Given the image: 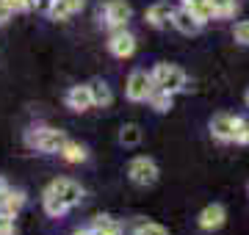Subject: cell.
<instances>
[{"mask_svg": "<svg viewBox=\"0 0 249 235\" xmlns=\"http://www.w3.org/2000/svg\"><path fill=\"white\" fill-rule=\"evenodd\" d=\"M150 72H152L155 89H163V91H169V94H180V91L188 89V75H186V69H180L178 64L160 61L152 67Z\"/></svg>", "mask_w": 249, "mask_h": 235, "instance_id": "6da1fadb", "label": "cell"}, {"mask_svg": "<svg viewBox=\"0 0 249 235\" xmlns=\"http://www.w3.org/2000/svg\"><path fill=\"white\" fill-rule=\"evenodd\" d=\"M67 141V133L58 130V127H50V125H42V127H31L25 133V144L36 152H45V155H53L58 152Z\"/></svg>", "mask_w": 249, "mask_h": 235, "instance_id": "7a4b0ae2", "label": "cell"}, {"mask_svg": "<svg viewBox=\"0 0 249 235\" xmlns=\"http://www.w3.org/2000/svg\"><path fill=\"white\" fill-rule=\"evenodd\" d=\"M158 177H160V169L150 155H136L133 161L127 163V180L133 183V185H139V188L155 185Z\"/></svg>", "mask_w": 249, "mask_h": 235, "instance_id": "3957f363", "label": "cell"}, {"mask_svg": "<svg viewBox=\"0 0 249 235\" xmlns=\"http://www.w3.org/2000/svg\"><path fill=\"white\" fill-rule=\"evenodd\" d=\"M42 197H55L61 199L67 208H75V205H80V199H83V185L75 180H70V177H55L50 185H47L45 191H42Z\"/></svg>", "mask_w": 249, "mask_h": 235, "instance_id": "277c9868", "label": "cell"}, {"mask_svg": "<svg viewBox=\"0 0 249 235\" xmlns=\"http://www.w3.org/2000/svg\"><path fill=\"white\" fill-rule=\"evenodd\" d=\"M152 89H155L152 72H147V69H133L127 75V81H124V97L130 102H147Z\"/></svg>", "mask_w": 249, "mask_h": 235, "instance_id": "5b68a950", "label": "cell"}, {"mask_svg": "<svg viewBox=\"0 0 249 235\" xmlns=\"http://www.w3.org/2000/svg\"><path fill=\"white\" fill-rule=\"evenodd\" d=\"M100 17H103L108 31H119V28H127V22L133 19V9L127 0H108L100 9Z\"/></svg>", "mask_w": 249, "mask_h": 235, "instance_id": "8992f818", "label": "cell"}, {"mask_svg": "<svg viewBox=\"0 0 249 235\" xmlns=\"http://www.w3.org/2000/svg\"><path fill=\"white\" fill-rule=\"evenodd\" d=\"M136 36L127 31V28H119V31H108V53L119 58V61H127L130 55L136 53Z\"/></svg>", "mask_w": 249, "mask_h": 235, "instance_id": "52a82bcc", "label": "cell"}, {"mask_svg": "<svg viewBox=\"0 0 249 235\" xmlns=\"http://www.w3.org/2000/svg\"><path fill=\"white\" fill-rule=\"evenodd\" d=\"M238 122H241L238 114H216L208 127H211V136H213L219 144H232V141H235Z\"/></svg>", "mask_w": 249, "mask_h": 235, "instance_id": "ba28073f", "label": "cell"}, {"mask_svg": "<svg viewBox=\"0 0 249 235\" xmlns=\"http://www.w3.org/2000/svg\"><path fill=\"white\" fill-rule=\"evenodd\" d=\"M178 34H183V36H196L199 31L205 28V22L202 19H196L194 14H191V9L188 6H175V11H172V22H169Z\"/></svg>", "mask_w": 249, "mask_h": 235, "instance_id": "9c48e42d", "label": "cell"}, {"mask_svg": "<svg viewBox=\"0 0 249 235\" xmlns=\"http://www.w3.org/2000/svg\"><path fill=\"white\" fill-rule=\"evenodd\" d=\"M224 221H227V210H224V205H219V202L205 205V208L199 210V216H196V224H199L202 233H216V230H222Z\"/></svg>", "mask_w": 249, "mask_h": 235, "instance_id": "30bf717a", "label": "cell"}, {"mask_svg": "<svg viewBox=\"0 0 249 235\" xmlns=\"http://www.w3.org/2000/svg\"><path fill=\"white\" fill-rule=\"evenodd\" d=\"M83 9H86V0H50L47 17L53 19V22H67L70 17L80 14Z\"/></svg>", "mask_w": 249, "mask_h": 235, "instance_id": "8fae6325", "label": "cell"}, {"mask_svg": "<svg viewBox=\"0 0 249 235\" xmlns=\"http://www.w3.org/2000/svg\"><path fill=\"white\" fill-rule=\"evenodd\" d=\"M64 102H67V108L75 111V114H86L89 108H94V100H91V89H89V83L72 86V89L67 91Z\"/></svg>", "mask_w": 249, "mask_h": 235, "instance_id": "7c38bea8", "label": "cell"}, {"mask_svg": "<svg viewBox=\"0 0 249 235\" xmlns=\"http://www.w3.org/2000/svg\"><path fill=\"white\" fill-rule=\"evenodd\" d=\"M172 11H175L172 3L158 0V3H152L150 9L144 11V19H147V25H150V28H166L172 22Z\"/></svg>", "mask_w": 249, "mask_h": 235, "instance_id": "4fadbf2b", "label": "cell"}, {"mask_svg": "<svg viewBox=\"0 0 249 235\" xmlns=\"http://www.w3.org/2000/svg\"><path fill=\"white\" fill-rule=\"evenodd\" d=\"M25 191H19V188H6V191H0V213H6V216H17L19 210L25 208Z\"/></svg>", "mask_w": 249, "mask_h": 235, "instance_id": "5bb4252c", "label": "cell"}, {"mask_svg": "<svg viewBox=\"0 0 249 235\" xmlns=\"http://www.w3.org/2000/svg\"><path fill=\"white\" fill-rule=\"evenodd\" d=\"M89 230L94 235H122L124 233L122 221H116L114 216H94L91 224H89Z\"/></svg>", "mask_w": 249, "mask_h": 235, "instance_id": "9a60e30c", "label": "cell"}, {"mask_svg": "<svg viewBox=\"0 0 249 235\" xmlns=\"http://www.w3.org/2000/svg\"><path fill=\"white\" fill-rule=\"evenodd\" d=\"M58 155H61L67 163L78 166V163H83L86 158H89V150L80 144V141H72V138H67V141H64V147L58 150Z\"/></svg>", "mask_w": 249, "mask_h": 235, "instance_id": "2e32d148", "label": "cell"}, {"mask_svg": "<svg viewBox=\"0 0 249 235\" xmlns=\"http://www.w3.org/2000/svg\"><path fill=\"white\" fill-rule=\"evenodd\" d=\"M91 89V100H94V108H108L111 102H114V91H111V86H108L106 81H91L89 83Z\"/></svg>", "mask_w": 249, "mask_h": 235, "instance_id": "e0dca14e", "label": "cell"}, {"mask_svg": "<svg viewBox=\"0 0 249 235\" xmlns=\"http://www.w3.org/2000/svg\"><path fill=\"white\" fill-rule=\"evenodd\" d=\"M147 102H150V108L155 111V114H166V111H172V105H175V94H169V91H163V89H152Z\"/></svg>", "mask_w": 249, "mask_h": 235, "instance_id": "ac0fdd59", "label": "cell"}, {"mask_svg": "<svg viewBox=\"0 0 249 235\" xmlns=\"http://www.w3.org/2000/svg\"><path fill=\"white\" fill-rule=\"evenodd\" d=\"M142 138H144V133H142V127L136 125V122H127V125L119 127V144L122 147H139Z\"/></svg>", "mask_w": 249, "mask_h": 235, "instance_id": "d6986e66", "label": "cell"}, {"mask_svg": "<svg viewBox=\"0 0 249 235\" xmlns=\"http://www.w3.org/2000/svg\"><path fill=\"white\" fill-rule=\"evenodd\" d=\"M183 6H188L191 14H194L196 19H202V22L216 19V9H213V3H211V0H191V3H183Z\"/></svg>", "mask_w": 249, "mask_h": 235, "instance_id": "ffe728a7", "label": "cell"}, {"mask_svg": "<svg viewBox=\"0 0 249 235\" xmlns=\"http://www.w3.org/2000/svg\"><path fill=\"white\" fill-rule=\"evenodd\" d=\"M42 208H45V213L50 218H61L70 213V208L64 205L61 199H55V197H42Z\"/></svg>", "mask_w": 249, "mask_h": 235, "instance_id": "44dd1931", "label": "cell"}, {"mask_svg": "<svg viewBox=\"0 0 249 235\" xmlns=\"http://www.w3.org/2000/svg\"><path fill=\"white\" fill-rule=\"evenodd\" d=\"M216 9V19H230L238 14V0H211Z\"/></svg>", "mask_w": 249, "mask_h": 235, "instance_id": "7402d4cb", "label": "cell"}, {"mask_svg": "<svg viewBox=\"0 0 249 235\" xmlns=\"http://www.w3.org/2000/svg\"><path fill=\"white\" fill-rule=\"evenodd\" d=\"M133 235H169V230L163 224H158V221H139Z\"/></svg>", "mask_w": 249, "mask_h": 235, "instance_id": "603a6c76", "label": "cell"}, {"mask_svg": "<svg viewBox=\"0 0 249 235\" xmlns=\"http://www.w3.org/2000/svg\"><path fill=\"white\" fill-rule=\"evenodd\" d=\"M232 39H235L241 47H249V19H238V22L232 25Z\"/></svg>", "mask_w": 249, "mask_h": 235, "instance_id": "cb8c5ba5", "label": "cell"}, {"mask_svg": "<svg viewBox=\"0 0 249 235\" xmlns=\"http://www.w3.org/2000/svg\"><path fill=\"white\" fill-rule=\"evenodd\" d=\"M11 11H34L39 9V0H3Z\"/></svg>", "mask_w": 249, "mask_h": 235, "instance_id": "d4e9b609", "label": "cell"}, {"mask_svg": "<svg viewBox=\"0 0 249 235\" xmlns=\"http://www.w3.org/2000/svg\"><path fill=\"white\" fill-rule=\"evenodd\" d=\"M232 144H238V147H247L249 144V119L241 117L238 130H235V141H232Z\"/></svg>", "mask_w": 249, "mask_h": 235, "instance_id": "484cf974", "label": "cell"}, {"mask_svg": "<svg viewBox=\"0 0 249 235\" xmlns=\"http://www.w3.org/2000/svg\"><path fill=\"white\" fill-rule=\"evenodd\" d=\"M14 233H17L14 216H6V213H0V235H14Z\"/></svg>", "mask_w": 249, "mask_h": 235, "instance_id": "4316f807", "label": "cell"}, {"mask_svg": "<svg viewBox=\"0 0 249 235\" xmlns=\"http://www.w3.org/2000/svg\"><path fill=\"white\" fill-rule=\"evenodd\" d=\"M11 14H14V11H11L9 6H6V3L0 0V28H3V25H6V22L11 19Z\"/></svg>", "mask_w": 249, "mask_h": 235, "instance_id": "83f0119b", "label": "cell"}, {"mask_svg": "<svg viewBox=\"0 0 249 235\" xmlns=\"http://www.w3.org/2000/svg\"><path fill=\"white\" fill-rule=\"evenodd\" d=\"M72 235H94V233H91L89 227H80V230H75V233H72Z\"/></svg>", "mask_w": 249, "mask_h": 235, "instance_id": "f1b7e54d", "label": "cell"}, {"mask_svg": "<svg viewBox=\"0 0 249 235\" xmlns=\"http://www.w3.org/2000/svg\"><path fill=\"white\" fill-rule=\"evenodd\" d=\"M244 102H247V108H249V89H247V94H244Z\"/></svg>", "mask_w": 249, "mask_h": 235, "instance_id": "f546056e", "label": "cell"}]
</instances>
